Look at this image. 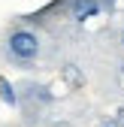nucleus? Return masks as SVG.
<instances>
[{
    "label": "nucleus",
    "mask_w": 124,
    "mask_h": 127,
    "mask_svg": "<svg viewBox=\"0 0 124 127\" xmlns=\"http://www.w3.org/2000/svg\"><path fill=\"white\" fill-rule=\"evenodd\" d=\"M64 3H67V9L76 21H88L109 6V0H64Z\"/></svg>",
    "instance_id": "obj_2"
},
{
    "label": "nucleus",
    "mask_w": 124,
    "mask_h": 127,
    "mask_svg": "<svg viewBox=\"0 0 124 127\" xmlns=\"http://www.w3.org/2000/svg\"><path fill=\"white\" fill-rule=\"evenodd\" d=\"M6 49H9V58H12V61L30 64V61L39 55V36L33 33V30H27V27H18V30L9 33Z\"/></svg>",
    "instance_id": "obj_1"
},
{
    "label": "nucleus",
    "mask_w": 124,
    "mask_h": 127,
    "mask_svg": "<svg viewBox=\"0 0 124 127\" xmlns=\"http://www.w3.org/2000/svg\"><path fill=\"white\" fill-rule=\"evenodd\" d=\"M121 45H124V33H121Z\"/></svg>",
    "instance_id": "obj_8"
},
{
    "label": "nucleus",
    "mask_w": 124,
    "mask_h": 127,
    "mask_svg": "<svg viewBox=\"0 0 124 127\" xmlns=\"http://www.w3.org/2000/svg\"><path fill=\"white\" fill-rule=\"evenodd\" d=\"M0 100H3L6 106H18V91H15V85L6 76H0Z\"/></svg>",
    "instance_id": "obj_4"
},
{
    "label": "nucleus",
    "mask_w": 124,
    "mask_h": 127,
    "mask_svg": "<svg viewBox=\"0 0 124 127\" xmlns=\"http://www.w3.org/2000/svg\"><path fill=\"white\" fill-rule=\"evenodd\" d=\"M115 118H118V124H121V127H124V106H121V109H118V115H115Z\"/></svg>",
    "instance_id": "obj_6"
},
{
    "label": "nucleus",
    "mask_w": 124,
    "mask_h": 127,
    "mask_svg": "<svg viewBox=\"0 0 124 127\" xmlns=\"http://www.w3.org/2000/svg\"><path fill=\"white\" fill-rule=\"evenodd\" d=\"M118 79H121V88H124V64H121V70H118Z\"/></svg>",
    "instance_id": "obj_7"
},
{
    "label": "nucleus",
    "mask_w": 124,
    "mask_h": 127,
    "mask_svg": "<svg viewBox=\"0 0 124 127\" xmlns=\"http://www.w3.org/2000/svg\"><path fill=\"white\" fill-rule=\"evenodd\" d=\"M61 82H64L70 91H82L85 88V70L79 67V64H64V67H61Z\"/></svg>",
    "instance_id": "obj_3"
},
{
    "label": "nucleus",
    "mask_w": 124,
    "mask_h": 127,
    "mask_svg": "<svg viewBox=\"0 0 124 127\" xmlns=\"http://www.w3.org/2000/svg\"><path fill=\"white\" fill-rule=\"evenodd\" d=\"M100 127H121V124H118V118H103Z\"/></svg>",
    "instance_id": "obj_5"
}]
</instances>
